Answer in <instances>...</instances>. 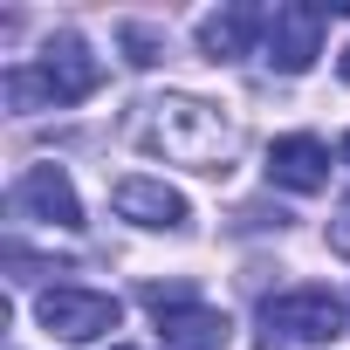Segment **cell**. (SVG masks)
Here are the masks:
<instances>
[{
	"label": "cell",
	"instance_id": "6da1fadb",
	"mask_svg": "<svg viewBox=\"0 0 350 350\" xmlns=\"http://www.w3.org/2000/svg\"><path fill=\"white\" fill-rule=\"evenodd\" d=\"M144 137L165 158L193 165V172H227V158H234V124L213 103H200V96H158V103H144Z\"/></svg>",
	"mask_w": 350,
	"mask_h": 350
},
{
	"label": "cell",
	"instance_id": "7a4b0ae2",
	"mask_svg": "<svg viewBox=\"0 0 350 350\" xmlns=\"http://www.w3.org/2000/svg\"><path fill=\"white\" fill-rule=\"evenodd\" d=\"M144 309L158 316L165 350H227V336H234L227 309L200 302L193 282H151V288H144Z\"/></svg>",
	"mask_w": 350,
	"mask_h": 350
},
{
	"label": "cell",
	"instance_id": "3957f363",
	"mask_svg": "<svg viewBox=\"0 0 350 350\" xmlns=\"http://www.w3.org/2000/svg\"><path fill=\"white\" fill-rule=\"evenodd\" d=\"M350 316L329 288H288L261 302V350H302V343H329L343 336Z\"/></svg>",
	"mask_w": 350,
	"mask_h": 350
},
{
	"label": "cell",
	"instance_id": "277c9868",
	"mask_svg": "<svg viewBox=\"0 0 350 350\" xmlns=\"http://www.w3.org/2000/svg\"><path fill=\"white\" fill-rule=\"evenodd\" d=\"M35 316H42V329L49 336H62V343H96L103 329H117V295H103V288H69V282H55V288H42L35 295Z\"/></svg>",
	"mask_w": 350,
	"mask_h": 350
},
{
	"label": "cell",
	"instance_id": "5b68a950",
	"mask_svg": "<svg viewBox=\"0 0 350 350\" xmlns=\"http://www.w3.org/2000/svg\"><path fill=\"white\" fill-rule=\"evenodd\" d=\"M329 14H336V8H323V0H288V8H275V14H268V62H275L282 76L316 69L323 35H329Z\"/></svg>",
	"mask_w": 350,
	"mask_h": 350
},
{
	"label": "cell",
	"instance_id": "8992f818",
	"mask_svg": "<svg viewBox=\"0 0 350 350\" xmlns=\"http://www.w3.org/2000/svg\"><path fill=\"white\" fill-rule=\"evenodd\" d=\"M35 83H42L49 110H69V103H83V96L103 90V62L90 55L83 35H55V42L42 49V62H35Z\"/></svg>",
	"mask_w": 350,
	"mask_h": 350
},
{
	"label": "cell",
	"instance_id": "52a82bcc",
	"mask_svg": "<svg viewBox=\"0 0 350 350\" xmlns=\"http://www.w3.org/2000/svg\"><path fill=\"white\" fill-rule=\"evenodd\" d=\"M14 206L35 213L42 227H62V234L83 227V200H76V186H69V172H62V165H28V172H21V186H14Z\"/></svg>",
	"mask_w": 350,
	"mask_h": 350
},
{
	"label": "cell",
	"instance_id": "ba28073f",
	"mask_svg": "<svg viewBox=\"0 0 350 350\" xmlns=\"http://www.w3.org/2000/svg\"><path fill=\"white\" fill-rule=\"evenodd\" d=\"M268 186H282V193H323L329 186V151L316 137H275L268 144Z\"/></svg>",
	"mask_w": 350,
	"mask_h": 350
},
{
	"label": "cell",
	"instance_id": "9c48e42d",
	"mask_svg": "<svg viewBox=\"0 0 350 350\" xmlns=\"http://www.w3.org/2000/svg\"><path fill=\"white\" fill-rule=\"evenodd\" d=\"M117 220L131 227H186V193H172L165 179H117Z\"/></svg>",
	"mask_w": 350,
	"mask_h": 350
},
{
	"label": "cell",
	"instance_id": "30bf717a",
	"mask_svg": "<svg viewBox=\"0 0 350 350\" xmlns=\"http://www.w3.org/2000/svg\"><path fill=\"white\" fill-rule=\"evenodd\" d=\"M254 35H268V14H261V8H220V14L200 21L206 62H241V55L254 49Z\"/></svg>",
	"mask_w": 350,
	"mask_h": 350
},
{
	"label": "cell",
	"instance_id": "8fae6325",
	"mask_svg": "<svg viewBox=\"0 0 350 350\" xmlns=\"http://www.w3.org/2000/svg\"><path fill=\"white\" fill-rule=\"evenodd\" d=\"M117 42H124L131 69H151V62L165 55V35H158V28H144V21H124V28H117Z\"/></svg>",
	"mask_w": 350,
	"mask_h": 350
},
{
	"label": "cell",
	"instance_id": "7c38bea8",
	"mask_svg": "<svg viewBox=\"0 0 350 350\" xmlns=\"http://www.w3.org/2000/svg\"><path fill=\"white\" fill-rule=\"evenodd\" d=\"M329 247H336V254H343V261H350V200H343V213H336V220H329Z\"/></svg>",
	"mask_w": 350,
	"mask_h": 350
},
{
	"label": "cell",
	"instance_id": "4fadbf2b",
	"mask_svg": "<svg viewBox=\"0 0 350 350\" xmlns=\"http://www.w3.org/2000/svg\"><path fill=\"white\" fill-rule=\"evenodd\" d=\"M336 69H343V83H350V49H343V62H336Z\"/></svg>",
	"mask_w": 350,
	"mask_h": 350
},
{
	"label": "cell",
	"instance_id": "5bb4252c",
	"mask_svg": "<svg viewBox=\"0 0 350 350\" xmlns=\"http://www.w3.org/2000/svg\"><path fill=\"white\" fill-rule=\"evenodd\" d=\"M343 165H350V137H343Z\"/></svg>",
	"mask_w": 350,
	"mask_h": 350
},
{
	"label": "cell",
	"instance_id": "9a60e30c",
	"mask_svg": "<svg viewBox=\"0 0 350 350\" xmlns=\"http://www.w3.org/2000/svg\"><path fill=\"white\" fill-rule=\"evenodd\" d=\"M110 350H124V343H110Z\"/></svg>",
	"mask_w": 350,
	"mask_h": 350
}]
</instances>
